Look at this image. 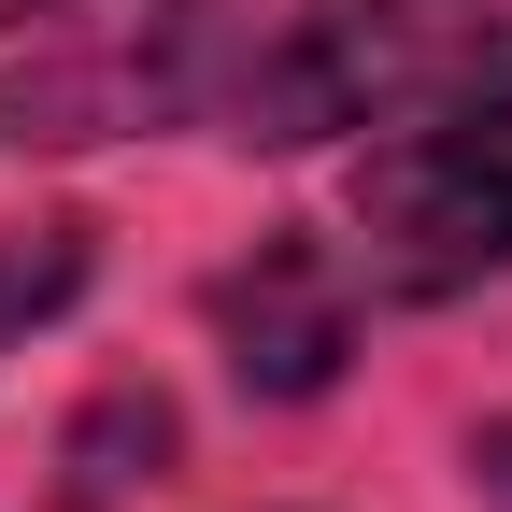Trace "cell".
I'll return each instance as SVG.
<instances>
[{
    "label": "cell",
    "mask_w": 512,
    "mask_h": 512,
    "mask_svg": "<svg viewBox=\"0 0 512 512\" xmlns=\"http://www.w3.org/2000/svg\"><path fill=\"white\" fill-rule=\"evenodd\" d=\"M470 484H484V498H512V427H484V441H470Z\"/></svg>",
    "instance_id": "obj_6"
},
{
    "label": "cell",
    "mask_w": 512,
    "mask_h": 512,
    "mask_svg": "<svg viewBox=\"0 0 512 512\" xmlns=\"http://www.w3.org/2000/svg\"><path fill=\"white\" fill-rule=\"evenodd\" d=\"M43 15H72V0H0V29H43Z\"/></svg>",
    "instance_id": "obj_7"
},
{
    "label": "cell",
    "mask_w": 512,
    "mask_h": 512,
    "mask_svg": "<svg viewBox=\"0 0 512 512\" xmlns=\"http://www.w3.org/2000/svg\"><path fill=\"white\" fill-rule=\"evenodd\" d=\"M356 299H370L356 256L313 228H271L242 271H214V342L242 370V399H328L356 356Z\"/></svg>",
    "instance_id": "obj_3"
},
{
    "label": "cell",
    "mask_w": 512,
    "mask_h": 512,
    "mask_svg": "<svg viewBox=\"0 0 512 512\" xmlns=\"http://www.w3.org/2000/svg\"><path fill=\"white\" fill-rule=\"evenodd\" d=\"M72 285H86V228H0V356L43 313H72Z\"/></svg>",
    "instance_id": "obj_5"
},
{
    "label": "cell",
    "mask_w": 512,
    "mask_h": 512,
    "mask_svg": "<svg viewBox=\"0 0 512 512\" xmlns=\"http://www.w3.org/2000/svg\"><path fill=\"white\" fill-rule=\"evenodd\" d=\"M456 100H512V0H313L256 57H214L228 143H342V128H413Z\"/></svg>",
    "instance_id": "obj_1"
},
{
    "label": "cell",
    "mask_w": 512,
    "mask_h": 512,
    "mask_svg": "<svg viewBox=\"0 0 512 512\" xmlns=\"http://www.w3.org/2000/svg\"><path fill=\"white\" fill-rule=\"evenodd\" d=\"M171 470V399L157 384H114V399L72 427V484H57V512H114L128 484H157Z\"/></svg>",
    "instance_id": "obj_4"
},
{
    "label": "cell",
    "mask_w": 512,
    "mask_h": 512,
    "mask_svg": "<svg viewBox=\"0 0 512 512\" xmlns=\"http://www.w3.org/2000/svg\"><path fill=\"white\" fill-rule=\"evenodd\" d=\"M342 228H356L342 242L356 285L384 299H456L512 271V100H456V114H413L399 143H370Z\"/></svg>",
    "instance_id": "obj_2"
}]
</instances>
